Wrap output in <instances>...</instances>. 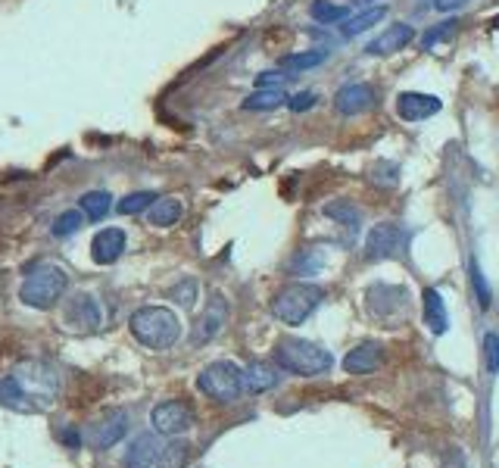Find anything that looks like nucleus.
I'll return each mask as SVG.
<instances>
[{
    "mask_svg": "<svg viewBox=\"0 0 499 468\" xmlns=\"http://www.w3.org/2000/svg\"><path fill=\"white\" fill-rule=\"evenodd\" d=\"M13 378H16L19 391H22L29 412H48L57 403V397H60V387H63L60 372L54 366H48V362H38V359L16 362Z\"/></svg>",
    "mask_w": 499,
    "mask_h": 468,
    "instance_id": "1",
    "label": "nucleus"
},
{
    "mask_svg": "<svg viewBox=\"0 0 499 468\" xmlns=\"http://www.w3.org/2000/svg\"><path fill=\"white\" fill-rule=\"evenodd\" d=\"M66 287H69V275L57 262H35L25 275V281L19 285V300L31 309H54L63 300Z\"/></svg>",
    "mask_w": 499,
    "mask_h": 468,
    "instance_id": "2",
    "label": "nucleus"
},
{
    "mask_svg": "<svg viewBox=\"0 0 499 468\" xmlns=\"http://www.w3.org/2000/svg\"><path fill=\"white\" fill-rule=\"evenodd\" d=\"M128 325H131V334H135L147 350H169V347H175L181 338L179 315L166 306H141L131 315Z\"/></svg>",
    "mask_w": 499,
    "mask_h": 468,
    "instance_id": "3",
    "label": "nucleus"
},
{
    "mask_svg": "<svg viewBox=\"0 0 499 468\" xmlns=\"http://www.w3.org/2000/svg\"><path fill=\"white\" fill-rule=\"evenodd\" d=\"M275 359L281 368L293 375H303V378H315V375H325L334 366V356L325 347L312 344L303 338H281L275 347Z\"/></svg>",
    "mask_w": 499,
    "mask_h": 468,
    "instance_id": "4",
    "label": "nucleus"
},
{
    "mask_svg": "<svg viewBox=\"0 0 499 468\" xmlns=\"http://www.w3.org/2000/svg\"><path fill=\"white\" fill-rule=\"evenodd\" d=\"M321 296H325V291H321L319 285H306V281L287 285V287H281V291L275 294L272 315L278 322H285V325H303V322L310 319L315 309H319Z\"/></svg>",
    "mask_w": 499,
    "mask_h": 468,
    "instance_id": "5",
    "label": "nucleus"
},
{
    "mask_svg": "<svg viewBox=\"0 0 499 468\" xmlns=\"http://www.w3.org/2000/svg\"><path fill=\"white\" fill-rule=\"evenodd\" d=\"M197 387H200L209 400H215V403H232V400H238L241 391H244V372L228 359L209 362V366L197 375Z\"/></svg>",
    "mask_w": 499,
    "mask_h": 468,
    "instance_id": "6",
    "label": "nucleus"
},
{
    "mask_svg": "<svg viewBox=\"0 0 499 468\" xmlns=\"http://www.w3.org/2000/svg\"><path fill=\"white\" fill-rule=\"evenodd\" d=\"M125 431H128V415L122 410H109L107 415H101L94 425H88L82 440L88 446H94V450H109V446L119 444L125 437Z\"/></svg>",
    "mask_w": 499,
    "mask_h": 468,
    "instance_id": "7",
    "label": "nucleus"
},
{
    "mask_svg": "<svg viewBox=\"0 0 499 468\" xmlns=\"http://www.w3.org/2000/svg\"><path fill=\"white\" fill-rule=\"evenodd\" d=\"M403 247H406V232L397 222H378L365 234V256L369 260H390V256H399Z\"/></svg>",
    "mask_w": 499,
    "mask_h": 468,
    "instance_id": "8",
    "label": "nucleus"
},
{
    "mask_svg": "<svg viewBox=\"0 0 499 468\" xmlns=\"http://www.w3.org/2000/svg\"><path fill=\"white\" fill-rule=\"evenodd\" d=\"M150 421H153L156 434H166V437H175V434H185L190 425H194V410L181 400H166V403L153 406L150 412Z\"/></svg>",
    "mask_w": 499,
    "mask_h": 468,
    "instance_id": "9",
    "label": "nucleus"
},
{
    "mask_svg": "<svg viewBox=\"0 0 499 468\" xmlns=\"http://www.w3.org/2000/svg\"><path fill=\"white\" fill-rule=\"evenodd\" d=\"M228 322V303L222 294H213L206 303V309L200 313V319L194 322V331H190V344L200 347V344H209V340L215 338V334L225 328Z\"/></svg>",
    "mask_w": 499,
    "mask_h": 468,
    "instance_id": "10",
    "label": "nucleus"
},
{
    "mask_svg": "<svg viewBox=\"0 0 499 468\" xmlns=\"http://www.w3.org/2000/svg\"><path fill=\"white\" fill-rule=\"evenodd\" d=\"M63 319H66V325H69L72 331L91 334V331H97V328H101L103 313H101V306H97V300L91 294H78V296H72V300H69Z\"/></svg>",
    "mask_w": 499,
    "mask_h": 468,
    "instance_id": "11",
    "label": "nucleus"
},
{
    "mask_svg": "<svg viewBox=\"0 0 499 468\" xmlns=\"http://www.w3.org/2000/svg\"><path fill=\"white\" fill-rule=\"evenodd\" d=\"M440 97L434 94H418V91H406V94L397 97V113L406 122H422V119H431L440 113Z\"/></svg>",
    "mask_w": 499,
    "mask_h": 468,
    "instance_id": "12",
    "label": "nucleus"
},
{
    "mask_svg": "<svg viewBox=\"0 0 499 468\" xmlns=\"http://www.w3.org/2000/svg\"><path fill=\"white\" fill-rule=\"evenodd\" d=\"M412 38H416V29L406 22H393L390 29L381 31L374 41H369V48H365V54L372 57H390V54H399V50L406 48V44H412Z\"/></svg>",
    "mask_w": 499,
    "mask_h": 468,
    "instance_id": "13",
    "label": "nucleus"
},
{
    "mask_svg": "<svg viewBox=\"0 0 499 468\" xmlns=\"http://www.w3.org/2000/svg\"><path fill=\"white\" fill-rule=\"evenodd\" d=\"M374 107V88L372 84H346L334 94V110L340 116H359Z\"/></svg>",
    "mask_w": 499,
    "mask_h": 468,
    "instance_id": "14",
    "label": "nucleus"
},
{
    "mask_svg": "<svg viewBox=\"0 0 499 468\" xmlns=\"http://www.w3.org/2000/svg\"><path fill=\"white\" fill-rule=\"evenodd\" d=\"M122 253H125V232H119V228H103L91 241V256H94L97 266H113Z\"/></svg>",
    "mask_w": 499,
    "mask_h": 468,
    "instance_id": "15",
    "label": "nucleus"
},
{
    "mask_svg": "<svg viewBox=\"0 0 499 468\" xmlns=\"http://www.w3.org/2000/svg\"><path fill=\"white\" fill-rule=\"evenodd\" d=\"M381 362H384L381 344H359L356 350L344 356V368L350 375H372L374 368H381Z\"/></svg>",
    "mask_w": 499,
    "mask_h": 468,
    "instance_id": "16",
    "label": "nucleus"
},
{
    "mask_svg": "<svg viewBox=\"0 0 499 468\" xmlns=\"http://www.w3.org/2000/svg\"><path fill=\"white\" fill-rule=\"evenodd\" d=\"M281 381L278 368L268 366V362H250V366L244 368V387L250 393H266L272 391L275 384Z\"/></svg>",
    "mask_w": 499,
    "mask_h": 468,
    "instance_id": "17",
    "label": "nucleus"
},
{
    "mask_svg": "<svg viewBox=\"0 0 499 468\" xmlns=\"http://www.w3.org/2000/svg\"><path fill=\"white\" fill-rule=\"evenodd\" d=\"M156 434H141V437L131 440L128 453H125V468H150L156 463Z\"/></svg>",
    "mask_w": 499,
    "mask_h": 468,
    "instance_id": "18",
    "label": "nucleus"
},
{
    "mask_svg": "<svg viewBox=\"0 0 499 468\" xmlns=\"http://www.w3.org/2000/svg\"><path fill=\"white\" fill-rule=\"evenodd\" d=\"M181 216H185V207H181V200H175V197H156L153 207L147 209V219L153 228H172Z\"/></svg>",
    "mask_w": 499,
    "mask_h": 468,
    "instance_id": "19",
    "label": "nucleus"
},
{
    "mask_svg": "<svg viewBox=\"0 0 499 468\" xmlns=\"http://www.w3.org/2000/svg\"><path fill=\"white\" fill-rule=\"evenodd\" d=\"M425 322H428V328L434 334H446V328H450V315H446V303L440 291L434 287H428L425 291Z\"/></svg>",
    "mask_w": 499,
    "mask_h": 468,
    "instance_id": "20",
    "label": "nucleus"
},
{
    "mask_svg": "<svg viewBox=\"0 0 499 468\" xmlns=\"http://www.w3.org/2000/svg\"><path fill=\"white\" fill-rule=\"evenodd\" d=\"M384 16H387L384 6H369V10H363L359 16L346 19V22L340 25V35H344V38H356V35H363V31H369L372 25H378Z\"/></svg>",
    "mask_w": 499,
    "mask_h": 468,
    "instance_id": "21",
    "label": "nucleus"
},
{
    "mask_svg": "<svg viewBox=\"0 0 499 468\" xmlns=\"http://www.w3.org/2000/svg\"><path fill=\"white\" fill-rule=\"evenodd\" d=\"M281 103H287V97L281 88H256L241 107L250 110V113H259V110H278Z\"/></svg>",
    "mask_w": 499,
    "mask_h": 468,
    "instance_id": "22",
    "label": "nucleus"
},
{
    "mask_svg": "<svg viewBox=\"0 0 499 468\" xmlns=\"http://www.w3.org/2000/svg\"><path fill=\"white\" fill-rule=\"evenodd\" d=\"M113 197L107 194V190H88V194H82V213H84V219H91V222H101L103 216L113 209Z\"/></svg>",
    "mask_w": 499,
    "mask_h": 468,
    "instance_id": "23",
    "label": "nucleus"
},
{
    "mask_svg": "<svg viewBox=\"0 0 499 468\" xmlns=\"http://www.w3.org/2000/svg\"><path fill=\"white\" fill-rule=\"evenodd\" d=\"M190 459V446L185 440H172L160 450V459H156V468H188Z\"/></svg>",
    "mask_w": 499,
    "mask_h": 468,
    "instance_id": "24",
    "label": "nucleus"
},
{
    "mask_svg": "<svg viewBox=\"0 0 499 468\" xmlns=\"http://www.w3.org/2000/svg\"><path fill=\"white\" fill-rule=\"evenodd\" d=\"M310 13H312V19L319 25L346 22V6H337V4H331V0H312Z\"/></svg>",
    "mask_w": 499,
    "mask_h": 468,
    "instance_id": "25",
    "label": "nucleus"
},
{
    "mask_svg": "<svg viewBox=\"0 0 499 468\" xmlns=\"http://www.w3.org/2000/svg\"><path fill=\"white\" fill-rule=\"evenodd\" d=\"M0 406H6V410H13V412H29V406H25V400H22V391H19L13 375L0 378Z\"/></svg>",
    "mask_w": 499,
    "mask_h": 468,
    "instance_id": "26",
    "label": "nucleus"
},
{
    "mask_svg": "<svg viewBox=\"0 0 499 468\" xmlns=\"http://www.w3.org/2000/svg\"><path fill=\"white\" fill-rule=\"evenodd\" d=\"M328 59V50H306V54H291L281 59V66H285L287 72H303V69H315V66H321Z\"/></svg>",
    "mask_w": 499,
    "mask_h": 468,
    "instance_id": "27",
    "label": "nucleus"
},
{
    "mask_svg": "<svg viewBox=\"0 0 499 468\" xmlns=\"http://www.w3.org/2000/svg\"><path fill=\"white\" fill-rule=\"evenodd\" d=\"M153 200H156L153 190H135V194H128L119 203V213L122 216H137V213H144V209L153 207Z\"/></svg>",
    "mask_w": 499,
    "mask_h": 468,
    "instance_id": "28",
    "label": "nucleus"
},
{
    "mask_svg": "<svg viewBox=\"0 0 499 468\" xmlns=\"http://www.w3.org/2000/svg\"><path fill=\"white\" fill-rule=\"evenodd\" d=\"M82 222H84V213H82V209H66V213L57 216V222H54V234H57V237H69V234H75L78 228H82Z\"/></svg>",
    "mask_w": 499,
    "mask_h": 468,
    "instance_id": "29",
    "label": "nucleus"
},
{
    "mask_svg": "<svg viewBox=\"0 0 499 468\" xmlns=\"http://www.w3.org/2000/svg\"><path fill=\"white\" fill-rule=\"evenodd\" d=\"M325 213L331 216V219L344 222V225L350 228V232H359V213L350 207V203H328Z\"/></svg>",
    "mask_w": 499,
    "mask_h": 468,
    "instance_id": "30",
    "label": "nucleus"
},
{
    "mask_svg": "<svg viewBox=\"0 0 499 468\" xmlns=\"http://www.w3.org/2000/svg\"><path fill=\"white\" fill-rule=\"evenodd\" d=\"M471 285H475V291H477V306H481V309H490L494 296H490V291H487V281H484L481 266H477V262H471Z\"/></svg>",
    "mask_w": 499,
    "mask_h": 468,
    "instance_id": "31",
    "label": "nucleus"
},
{
    "mask_svg": "<svg viewBox=\"0 0 499 468\" xmlns=\"http://www.w3.org/2000/svg\"><path fill=\"white\" fill-rule=\"evenodd\" d=\"M169 296H172L175 303H181V306H194V300H197V281H181L179 287H172L169 291Z\"/></svg>",
    "mask_w": 499,
    "mask_h": 468,
    "instance_id": "32",
    "label": "nucleus"
},
{
    "mask_svg": "<svg viewBox=\"0 0 499 468\" xmlns=\"http://www.w3.org/2000/svg\"><path fill=\"white\" fill-rule=\"evenodd\" d=\"M456 25H459L456 19H450V22H440V29H431L428 35H425L422 44H425V48H434L437 41H443V38H450L452 31H456Z\"/></svg>",
    "mask_w": 499,
    "mask_h": 468,
    "instance_id": "33",
    "label": "nucleus"
},
{
    "mask_svg": "<svg viewBox=\"0 0 499 468\" xmlns=\"http://www.w3.org/2000/svg\"><path fill=\"white\" fill-rule=\"evenodd\" d=\"M484 350H487V368L499 372V334H487L484 338Z\"/></svg>",
    "mask_w": 499,
    "mask_h": 468,
    "instance_id": "34",
    "label": "nucleus"
},
{
    "mask_svg": "<svg viewBox=\"0 0 499 468\" xmlns=\"http://www.w3.org/2000/svg\"><path fill=\"white\" fill-rule=\"evenodd\" d=\"M315 101H319V97L312 94V91H303V94H297V97H291V110L293 113H306V110H312L315 107Z\"/></svg>",
    "mask_w": 499,
    "mask_h": 468,
    "instance_id": "35",
    "label": "nucleus"
},
{
    "mask_svg": "<svg viewBox=\"0 0 499 468\" xmlns=\"http://www.w3.org/2000/svg\"><path fill=\"white\" fill-rule=\"evenodd\" d=\"M285 78L287 75H281V72H262V75L256 78V88H278Z\"/></svg>",
    "mask_w": 499,
    "mask_h": 468,
    "instance_id": "36",
    "label": "nucleus"
},
{
    "mask_svg": "<svg viewBox=\"0 0 499 468\" xmlns=\"http://www.w3.org/2000/svg\"><path fill=\"white\" fill-rule=\"evenodd\" d=\"M468 0H434V10L437 13H456L459 6H465Z\"/></svg>",
    "mask_w": 499,
    "mask_h": 468,
    "instance_id": "37",
    "label": "nucleus"
},
{
    "mask_svg": "<svg viewBox=\"0 0 499 468\" xmlns=\"http://www.w3.org/2000/svg\"><path fill=\"white\" fill-rule=\"evenodd\" d=\"M356 4H372V0H356Z\"/></svg>",
    "mask_w": 499,
    "mask_h": 468,
    "instance_id": "38",
    "label": "nucleus"
}]
</instances>
